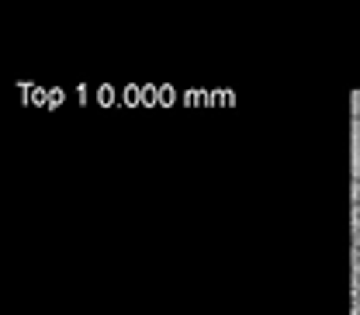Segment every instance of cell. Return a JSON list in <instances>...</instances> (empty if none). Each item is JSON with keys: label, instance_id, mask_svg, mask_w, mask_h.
Here are the masks:
<instances>
[{"label": "cell", "instance_id": "cell-1", "mask_svg": "<svg viewBox=\"0 0 360 315\" xmlns=\"http://www.w3.org/2000/svg\"><path fill=\"white\" fill-rule=\"evenodd\" d=\"M350 135H354V177H360V118L354 122Z\"/></svg>", "mask_w": 360, "mask_h": 315}, {"label": "cell", "instance_id": "cell-2", "mask_svg": "<svg viewBox=\"0 0 360 315\" xmlns=\"http://www.w3.org/2000/svg\"><path fill=\"white\" fill-rule=\"evenodd\" d=\"M354 111L360 115V90H354Z\"/></svg>", "mask_w": 360, "mask_h": 315}]
</instances>
